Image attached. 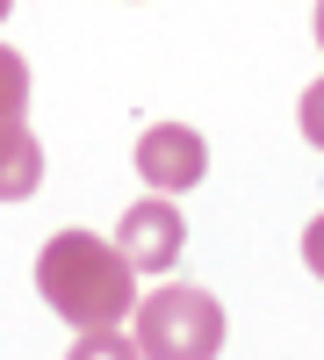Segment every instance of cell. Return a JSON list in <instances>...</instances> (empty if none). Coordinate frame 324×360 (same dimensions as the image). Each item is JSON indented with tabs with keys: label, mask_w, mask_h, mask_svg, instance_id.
Listing matches in <instances>:
<instances>
[{
	"label": "cell",
	"mask_w": 324,
	"mask_h": 360,
	"mask_svg": "<svg viewBox=\"0 0 324 360\" xmlns=\"http://www.w3.org/2000/svg\"><path fill=\"white\" fill-rule=\"evenodd\" d=\"M44 188V144L29 115H0V202H29Z\"/></svg>",
	"instance_id": "obj_5"
},
{
	"label": "cell",
	"mask_w": 324,
	"mask_h": 360,
	"mask_svg": "<svg viewBox=\"0 0 324 360\" xmlns=\"http://www.w3.org/2000/svg\"><path fill=\"white\" fill-rule=\"evenodd\" d=\"M37 288L72 332H108L137 310L130 259L115 252V238H94V231H58L37 252Z\"/></svg>",
	"instance_id": "obj_1"
},
{
	"label": "cell",
	"mask_w": 324,
	"mask_h": 360,
	"mask_svg": "<svg viewBox=\"0 0 324 360\" xmlns=\"http://www.w3.org/2000/svg\"><path fill=\"white\" fill-rule=\"evenodd\" d=\"M8 8H15V0H0V22H8Z\"/></svg>",
	"instance_id": "obj_11"
},
{
	"label": "cell",
	"mask_w": 324,
	"mask_h": 360,
	"mask_svg": "<svg viewBox=\"0 0 324 360\" xmlns=\"http://www.w3.org/2000/svg\"><path fill=\"white\" fill-rule=\"evenodd\" d=\"M317 51H324V0H317Z\"/></svg>",
	"instance_id": "obj_10"
},
{
	"label": "cell",
	"mask_w": 324,
	"mask_h": 360,
	"mask_svg": "<svg viewBox=\"0 0 324 360\" xmlns=\"http://www.w3.org/2000/svg\"><path fill=\"white\" fill-rule=\"evenodd\" d=\"M303 259L324 274V217H317V224H310V238H303Z\"/></svg>",
	"instance_id": "obj_9"
},
{
	"label": "cell",
	"mask_w": 324,
	"mask_h": 360,
	"mask_svg": "<svg viewBox=\"0 0 324 360\" xmlns=\"http://www.w3.org/2000/svg\"><path fill=\"white\" fill-rule=\"evenodd\" d=\"M130 339L144 360H216L223 353V303L195 281H166L130 310Z\"/></svg>",
	"instance_id": "obj_2"
},
{
	"label": "cell",
	"mask_w": 324,
	"mask_h": 360,
	"mask_svg": "<svg viewBox=\"0 0 324 360\" xmlns=\"http://www.w3.org/2000/svg\"><path fill=\"white\" fill-rule=\"evenodd\" d=\"M65 360H144L137 339H123V324H108V332H79L65 346Z\"/></svg>",
	"instance_id": "obj_6"
},
{
	"label": "cell",
	"mask_w": 324,
	"mask_h": 360,
	"mask_svg": "<svg viewBox=\"0 0 324 360\" xmlns=\"http://www.w3.org/2000/svg\"><path fill=\"white\" fill-rule=\"evenodd\" d=\"M137 173H144V188H159V195H188L195 180L209 173V144L188 123H152L137 137Z\"/></svg>",
	"instance_id": "obj_4"
},
{
	"label": "cell",
	"mask_w": 324,
	"mask_h": 360,
	"mask_svg": "<svg viewBox=\"0 0 324 360\" xmlns=\"http://www.w3.org/2000/svg\"><path fill=\"white\" fill-rule=\"evenodd\" d=\"M303 137L324 152V79H317V86H303Z\"/></svg>",
	"instance_id": "obj_8"
},
{
	"label": "cell",
	"mask_w": 324,
	"mask_h": 360,
	"mask_svg": "<svg viewBox=\"0 0 324 360\" xmlns=\"http://www.w3.org/2000/svg\"><path fill=\"white\" fill-rule=\"evenodd\" d=\"M29 108V65H22V51L0 44V115H22Z\"/></svg>",
	"instance_id": "obj_7"
},
{
	"label": "cell",
	"mask_w": 324,
	"mask_h": 360,
	"mask_svg": "<svg viewBox=\"0 0 324 360\" xmlns=\"http://www.w3.org/2000/svg\"><path fill=\"white\" fill-rule=\"evenodd\" d=\"M181 245H188V224H181V209L166 195L130 202L123 224H115V252L130 259V274H166V266L181 259Z\"/></svg>",
	"instance_id": "obj_3"
}]
</instances>
